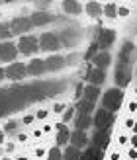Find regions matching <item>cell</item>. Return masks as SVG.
Listing matches in <instances>:
<instances>
[{
  "mask_svg": "<svg viewBox=\"0 0 137 160\" xmlns=\"http://www.w3.org/2000/svg\"><path fill=\"white\" fill-rule=\"evenodd\" d=\"M65 109H67L65 103H55V106H53V113H63Z\"/></svg>",
  "mask_w": 137,
  "mask_h": 160,
  "instance_id": "32",
  "label": "cell"
},
{
  "mask_svg": "<svg viewBox=\"0 0 137 160\" xmlns=\"http://www.w3.org/2000/svg\"><path fill=\"white\" fill-rule=\"evenodd\" d=\"M133 125H135V121H133L131 117H129V119H125V127H127V129H133Z\"/></svg>",
  "mask_w": 137,
  "mask_h": 160,
  "instance_id": "39",
  "label": "cell"
},
{
  "mask_svg": "<svg viewBox=\"0 0 137 160\" xmlns=\"http://www.w3.org/2000/svg\"><path fill=\"white\" fill-rule=\"evenodd\" d=\"M47 115H49V111H47V109H39L37 113H35V119H45Z\"/></svg>",
  "mask_w": 137,
  "mask_h": 160,
  "instance_id": "34",
  "label": "cell"
},
{
  "mask_svg": "<svg viewBox=\"0 0 137 160\" xmlns=\"http://www.w3.org/2000/svg\"><path fill=\"white\" fill-rule=\"evenodd\" d=\"M88 135H86V131H78V129H75V131H71V147H75V148H84L86 145H88Z\"/></svg>",
  "mask_w": 137,
  "mask_h": 160,
  "instance_id": "16",
  "label": "cell"
},
{
  "mask_svg": "<svg viewBox=\"0 0 137 160\" xmlns=\"http://www.w3.org/2000/svg\"><path fill=\"white\" fill-rule=\"evenodd\" d=\"M72 115H75V109H72V108H67L65 111H63V121H61V123H65V121H69V119H72Z\"/></svg>",
  "mask_w": 137,
  "mask_h": 160,
  "instance_id": "30",
  "label": "cell"
},
{
  "mask_svg": "<svg viewBox=\"0 0 137 160\" xmlns=\"http://www.w3.org/2000/svg\"><path fill=\"white\" fill-rule=\"evenodd\" d=\"M10 29H12V35L16 33V35L22 37V33L26 35V31H31V29H34V23H31L29 16H18V18H14V20L10 22Z\"/></svg>",
  "mask_w": 137,
  "mask_h": 160,
  "instance_id": "8",
  "label": "cell"
},
{
  "mask_svg": "<svg viewBox=\"0 0 137 160\" xmlns=\"http://www.w3.org/2000/svg\"><path fill=\"white\" fill-rule=\"evenodd\" d=\"M43 154H45L43 148H37V150H35V156H43Z\"/></svg>",
  "mask_w": 137,
  "mask_h": 160,
  "instance_id": "43",
  "label": "cell"
},
{
  "mask_svg": "<svg viewBox=\"0 0 137 160\" xmlns=\"http://www.w3.org/2000/svg\"><path fill=\"white\" fill-rule=\"evenodd\" d=\"M133 135H137V121H135V125H133Z\"/></svg>",
  "mask_w": 137,
  "mask_h": 160,
  "instance_id": "46",
  "label": "cell"
},
{
  "mask_svg": "<svg viewBox=\"0 0 137 160\" xmlns=\"http://www.w3.org/2000/svg\"><path fill=\"white\" fill-rule=\"evenodd\" d=\"M110 160H119V152H118V150H116V152H112Z\"/></svg>",
  "mask_w": 137,
  "mask_h": 160,
  "instance_id": "41",
  "label": "cell"
},
{
  "mask_svg": "<svg viewBox=\"0 0 137 160\" xmlns=\"http://www.w3.org/2000/svg\"><path fill=\"white\" fill-rule=\"evenodd\" d=\"M12 35V29H10V23H0V39L2 41H8V37Z\"/></svg>",
  "mask_w": 137,
  "mask_h": 160,
  "instance_id": "29",
  "label": "cell"
},
{
  "mask_svg": "<svg viewBox=\"0 0 137 160\" xmlns=\"http://www.w3.org/2000/svg\"><path fill=\"white\" fill-rule=\"evenodd\" d=\"M82 10H84L82 4L75 2V0H65V2H63V12H67L69 16H78Z\"/></svg>",
  "mask_w": 137,
  "mask_h": 160,
  "instance_id": "21",
  "label": "cell"
},
{
  "mask_svg": "<svg viewBox=\"0 0 137 160\" xmlns=\"http://www.w3.org/2000/svg\"><path fill=\"white\" fill-rule=\"evenodd\" d=\"M39 49H41V51H47V53L59 51V49H61L59 33H55V31H47V33H41V35H39Z\"/></svg>",
  "mask_w": 137,
  "mask_h": 160,
  "instance_id": "2",
  "label": "cell"
},
{
  "mask_svg": "<svg viewBox=\"0 0 137 160\" xmlns=\"http://www.w3.org/2000/svg\"><path fill=\"white\" fill-rule=\"evenodd\" d=\"M16 129H18V123H16V121H8L6 127H4V133H14Z\"/></svg>",
  "mask_w": 137,
  "mask_h": 160,
  "instance_id": "31",
  "label": "cell"
},
{
  "mask_svg": "<svg viewBox=\"0 0 137 160\" xmlns=\"http://www.w3.org/2000/svg\"><path fill=\"white\" fill-rule=\"evenodd\" d=\"M114 113H110L108 109H96V113L92 117V125L96 127V131H104V129H112L114 125Z\"/></svg>",
  "mask_w": 137,
  "mask_h": 160,
  "instance_id": "3",
  "label": "cell"
},
{
  "mask_svg": "<svg viewBox=\"0 0 137 160\" xmlns=\"http://www.w3.org/2000/svg\"><path fill=\"white\" fill-rule=\"evenodd\" d=\"M102 14L106 16V18L114 20L116 16H118V6H116L114 2H110V4H104V6H102Z\"/></svg>",
  "mask_w": 137,
  "mask_h": 160,
  "instance_id": "26",
  "label": "cell"
},
{
  "mask_svg": "<svg viewBox=\"0 0 137 160\" xmlns=\"http://www.w3.org/2000/svg\"><path fill=\"white\" fill-rule=\"evenodd\" d=\"M4 78H6V70L0 67V80H4Z\"/></svg>",
  "mask_w": 137,
  "mask_h": 160,
  "instance_id": "42",
  "label": "cell"
},
{
  "mask_svg": "<svg viewBox=\"0 0 137 160\" xmlns=\"http://www.w3.org/2000/svg\"><path fill=\"white\" fill-rule=\"evenodd\" d=\"M108 145H110V129L94 131L92 139H90V147L92 148H98V150H104Z\"/></svg>",
  "mask_w": 137,
  "mask_h": 160,
  "instance_id": "11",
  "label": "cell"
},
{
  "mask_svg": "<svg viewBox=\"0 0 137 160\" xmlns=\"http://www.w3.org/2000/svg\"><path fill=\"white\" fill-rule=\"evenodd\" d=\"M63 160H80V150L75 147H67L63 152Z\"/></svg>",
  "mask_w": 137,
  "mask_h": 160,
  "instance_id": "27",
  "label": "cell"
},
{
  "mask_svg": "<svg viewBox=\"0 0 137 160\" xmlns=\"http://www.w3.org/2000/svg\"><path fill=\"white\" fill-rule=\"evenodd\" d=\"M18 160H28V158H26V156H20V158H18Z\"/></svg>",
  "mask_w": 137,
  "mask_h": 160,
  "instance_id": "47",
  "label": "cell"
},
{
  "mask_svg": "<svg viewBox=\"0 0 137 160\" xmlns=\"http://www.w3.org/2000/svg\"><path fill=\"white\" fill-rule=\"evenodd\" d=\"M26 67H28V74H31V76H41L47 72L45 59H31Z\"/></svg>",
  "mask_w": 137,
  "mask_h": 160,
  "instance_id": "15",
  "label": "cell"
},
{
  "mask_svg": "<svg viewBox=\"0 0 137 160\" xmlns=\"http://www.w3.org/2000/svg\"><path fill=\"white\" fill-rule=\"evenodd\" d=\"M47 160H63V152L59 147H53L47 150Z\"/></svg>",
  "mask_w": 137,
  "mask_h": 160,
  "instance_id": "28",
  "label": "cell"
},
{
  "mask_svg": "<svg viewBox=\"0 0 137 160\" xmlns=\"http://www.w3.org/2000/svg\"><path fill=\"white\" fill-rule=\"evenodd\" d=\"M18 141H22V142H24V141H28V135H24V133L18 135Z\"/></svg>",
  "mask_w": 137,
  "mask_h": 160,
  "instance_id": "44",
  "label": "cell"
},
{
  "mask_svg": "<svg viewBox=\"0 0 137 160\" xmlns=\"http://www.w3.org/2000/svg\"><path fill=\"white\" fill-rule=\"evenodd\" d=\"M118 14L122 16V18H125V16L129 14V8H127V6H118Z\"/></svg>",
  "mask_w": 137,
  "mask_h": 160,
  "instance_id": "33",
  "label": "cell"
},
{
  "mask_svg": "<svg viewBox=\"0 0 137 160\" xmlns=\"http://www.w3.org/2000/svg\"><path fill=\"white\" fill-rule=\"evenodd\" d=\"M135 59V45L131 41H124L118 51V65H127L131 67Z\"/></svg>",
  "mask_w": 137,
  "mask_h": 160,
  "instance_id": "6",
  "label": "cell"
},
{
  "mask_svg": "<svg viewBox=\"0 0 137 160\" xmlns=\"http://www.w3.org/2000/svg\"><path fill=\"white\" fill-rule=\"evenodd\" d=\"M86 80L88 82H90V86H102L104 84V80H106V72H104V70H100V68H90L86 72Z\"/></svg>",
  "mask_w": 137,
  "mask_h": 160,
  "instance_id": "18",
  "label": "cell"
},
{
  "mask_svg": "<svg viewBox=\"0 0 137 160\" xmlns=\"http://www.w3.org/2000/svg\"><path fill=\"white\" fill-rule=\"evenodd\" d=\"M2 142H4V131L0 129V145H2Z\"/></svg>",
  "mask_w": 137,
  "mask_h": 160,
  "instance_id": "45",
  "label": "cell"
},
{
  "mask_svg": "<svg viewBox=\"0 0 137 160\" xmlns=\"http://www.w3.org/2000/svg\"><path fill=\"white\" fill-rule=\"evenodd\" d=\"M34 119H35V115H26V117L22 119V121H24V123L28 125V123H31V121H34Z\"/></svg>",
  "mask_w": 137,
  "mask_h": 160,
  "instance_id": "38",
  "label": "cell"
},
{
  "mask_svg": "<svg viewBox=\"0 0 137 160\" xmlns=\"http://www.w3.org/2000/svg\"><path fill=\"white\" fill-rule=\"evenodd\" d=\"M75 125L78 131H86L92 125V115H84V113H76L75 117Z\"/></svg>",
  "mask_w": 137,
  "mask_h": 160,
  "instance_id": "22",
  "label": "cell"
},
{
  "mask_svg": "<svg viewBox=\"0 0 137 160\" xmlns=\"http://www.w3.org/2000/svg\"><path fill=\"white\" fill-rule=\"evenodd\" d=\"M96 47H98V51H108L112 45L116 43V31L114 29H100L98 33H96Z\"/></svg>",
  "mask_w": 137,
  "mask_h": 160,
  "instance_id": "5",
  "label": "cell"
},
{
  "mask_svg": "<svg viewBox=\"0 0 137 160\" xmlns=\"http://www.w3.org/2000/svg\"><path fill=\"white\" fill-rule=\"evenodd\" d=\"M127 109H129V113L137 111V102H129V106H127Z\"/></svg>",
  "mask_w": 137,
  "mask_h": 160,
  "instance_id": "36",
  "label": "cell"
},
{
  "mask_svg": "<svg viewBox=\"0 0 137 160\" xmlns=\"http://www.w3.org/2000/svg\"><path fill=\"white\" fill-rule=\"evenodd\" d=\"M131 74H133V68L127 67V65H116V72H114V80H116V88H125L127 84L131 82Z\"/></svg>",
  "mask_w": 137,
  "mask_h": 160,
  "instance_id": "7",
  "label": "cell"
},
{
  "mask_svg": "<svg viewBox=\"0 0 137 160\" xmlns=\"http://www.w3.org/2000/svg\"><path fill=\"white\" fill-rule=\"evenodd\" d=\"M18 57V45L12 41H2L0 43V61L6 62H14Z\"/></svg>",
  "mask_w": 137,
  "mask_h": 160,
  "instance_id": "10",
  "label": "cell"
},
{
  "mask_svg": "<svg viewBox=\"0 0 137 160\" xmlns=\"http://www.w3.org/2000/svg\"><path fill=\"white\" fill-rule=\"evenodd\" d=\"M102 156H104V150L92 148V147H88L84 152H80V160H102Z\"/></svg>",
  "mask_w": 137,
  "mask_h": 160,
  "instance_id": "23",
  "label": "cell"
},
{
  "mask_svg": "<svg viewBox=\"0 0 137 160\" xmlns=\"http://www.w3.org/2000/svg\"><path fill=\"white\" fill-rule=\"evenodd\" d=\"M118 142H119V145H127V142H129V139H127V135H119V139H118Z\"/></svg>",
  "mask_w": 137,
  "mask_h": 160,
  "instance_id": "35",
  "label": "cell"
},
{
  "mask_svg": "<svg viewBox=\"0 0 137 160\" xmlns=\"http://www.w3.org/2000/svg\"><path fill=\"white\" fill-rule=\"evenodd\" d=\"M37 51H39V37L29 35V33L20 37V41H18V53H22V55H34Z\"/></svg>",
  "mask_w": 137,
  "mask_h": 160,
  "instance_id": "4",
  "label": "cell"
},
{
  "mask_svg": "<svg viewBox=\"0 0 137 160\" xmlns=\"http://www.w3.org/2000/svg\"><path fill=\"white\" fill-rule=\"evenodd\" d=\"M45 67H47V72H57V70L67 67V61L61 55H51L49 59H45Z\"/></svg>",
  "mask_w": 137,
  "mask_h": 160,
  "instance_id": "14",
  "label": "cell"
},
{
  "mask_svg": "<svg viewBox=\"0 0 137 160\" xmlns=\"http://www.w3.org/2000/svg\"><path fill=\"white\" fill-rule=\"evenodd\" d=\"M76 109H78V113H84V115H92L94 103H90V102H86V100H82V98H80V100H78V106H76Z\"/></svg>",
  "mask_w": 137,
  "mask_h": 160,
  "instance_id": "25",
  "label": "cell"
},
{
  "mask_svg": "<svg viewBox=\"0 0 137 160\" xmlns=\"http://www.w3.org/2000/svg\"><path fill=\"white\" fill-rule=\"evenodd\" d=\"M29 20H31V23H34V28L37 26H47V23H51V22H55V16L53 14H49V12H34L29 16Z\"/></svg>",
  "mask_w": 137,
  "mask_h": 160,
  "instance_id": "17",
  "label": "cell"
},
{
  "mask_svg": "<svg viewBox=\"0 0 137 160\" xmlns=\"http://www.w3.org/2000/svg\"><path fill=\"white\" fill-rule=\"evenodd\" d=\"M26 76H28V67L24 62H10L6 67V78L14 80V82H18V80L26 78Z\"/></svg>",
  "mask_w": 137,
  "mask_h": 160,
  "instance_id": "9",
  "label": "cell"
},
{
  "mask_svg": "<svg viewBox=\"0 0 137 160\" xmlns=\"http://www.w3.org/2000/svg\"><path fill=\"white\" fill-rule=\"evenodd\" d=\"M127 156H129V160H137V150L129 148V154H127Z\"/></svg>",
  "mask_w": 137,
  "mask_h": 160,
  "instance_id": "37",
  "label": "cell"
},
{
  "mask_svg": "<svg viewBox=\"0 0 137 160\" xmlns=\"http://www.w3.org/2000/svg\"><path fill=\"white\" fill-rule=\"evenodd\" d=\"M122 102H124V90H119L116 86L102 94V108L108 109L110 113H116L122 108Z\"/></svg>",
  "mask_w": 137,
  "mask_h": 160,
  "instance_id": "1",
  "label": "cell"
},
{
  "mask_svg": "<svg viewBox=\"0 0 137 160\" xmlns=\"http://www.w3.org/2000/svg\"><path fill=\"white\" fill-rule=\"evenodd\" d=\"M57 147H69V142H71V131H69V127L65 123H59L57 125Z\"/></svg>",
  "mask_w": 137,
  "mask_h": 160,
  "instance_id": "19",
  "label": "cell"
},
{
  "mask_svg": "<svg viewBox=\"0 0 137 160\" xmlns=\"http://www.w3.org/2000/svg\"><path fill=\"white\" fill-rule=\"evenodd\" d=\"M82 100L90 102V103H96V102L100 100V88H98V86H90V84H88V86L84 88V92H82Z\"/></svg>",
  "mask_w": 137,
  "mask_h": 160,
  "instance_id": "20",
  "label": "cell"
},
{
  "mask_svg": "<svg viewBox=\"0 0 137 160\" xmlns=\"http://www.w3.org/2000/svg\"><path fill=\"white\" fill-rule=\"evenodd\" d=\"M61 39V47H75L80 41V31L76 29H63L59 33Z\"/></svg>",
  "mask_w": 137,
  "mask_h": 160,
  "instance_id": "12",
  "label": "cell"
},
{
  "mask_svg": "<svg viewBox=\"0 0 137 160\" xmlns=\"http://www.w3.org/2000/svg\"><path fill=\"white\" fill-rule=\"evenodd\" d=\"M2 160H12V158H8V156H4V158H2Z\"/></svg>",
  "mask_w": 137,
  "mask_h": 160,
  "instance_id": "48",
  "label": "cell"
},
{
  "mask_svg": "<svg viewBox=\"0 0 137 160\" xmlns=\"http://www.w3.org/2000/svg\"><path fill=\"white\" fill-rule=\"evenodd\" d=\"M92 65H94V68L106 70L112 65V55H110V51H98L92 57Z\"/></svg>",
  "mask_w": 137,
  "mask_h": 160,
  "instance_id": "13",
  "label": "cell"
},
{
  "mask_svg": "<svg viewBox=\"0 0 137 160\" xmlns=\"http://www.w3.org/2000/svg\"><path fill=\"white\" fill-rule=\"evenodd\" d=\"M84 12L90 16V18H100V14H102V4L100 2H88L84 6Z\"/></svg>",
  "mask_w": 137,
  "mask_h": 160,
  "instance_id": "24",
  "label": "cell"
},
{
  "mask_svg": "<svg viewBox=\"0 0 137 160\" xmlns=\"http://www.w3.org/2000/svg\"><path fill=\"white\" fill-rule=\"evenodd\" d=\"M129 141H131V148L137 150V135H131V139H129Z\"/></svg>",
  "mask_w": 137,
  "mask_h": 160,
  "instance_id": "40",
  "label": "cell"
}]
</instances>
